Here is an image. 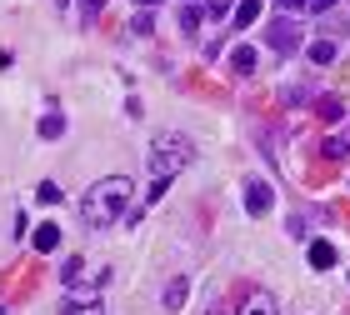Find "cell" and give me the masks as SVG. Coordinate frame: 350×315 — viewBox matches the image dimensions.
<instances>
[{"mask_svg":"<svg viewBox=\"0 0 350 315\" xmlns=\"http://www.w3.org/2000/svg\"><path fill=\"white\" fill-rule=\"evenodd\" d=\"M131 195H135V180L131 176H105V180H95L85 200H81V215H85V225H110V220H120L125 210H131Z\"/></svg>","mask_w":350,"mask_h":315,"instance_id":"obj_1","label":"cell"},{"mask_svg":"<svg viewBox=\"0 0 350 315\" xmlns=\"http://www.w3.org/2000/svg\"><path fill=\"white\" fill-rule=\"evenodd\" d=\"M196 161V146H190L185 135H155L150 140V176L155 180H170V176H180V170Z\"/></svg>","mask_w":350,"mask_h":315,"instance_id":"obj_2","label":"cell"},{"mask_svg":"<svg viewBox=\"0 0 350 315\" xmlns=\"http://www.w3.org/2000/svg\"><path fill=\"white\" fill-rule=\"evenodd\" d=\"M265 40L275 45L280 55H295V45H300V25L291 20V15H280V20H270V25H265Z\"/></svg>","mask_w":350,"mask_h":315,"instance_id":"obj_3","label":"cell"},{"mask_svg":"<svg viewBox=\"0 0 350 315\" xmlns=\"http://www.w3.org/2000/svg\"><path fill=\"white\" fill-rule=\"evenodd\" d=\"M60 280H66V286H85V280H95V286H100V280H105V271H90V260L70 256L66 265H60Z\"/></svg>","mask_w":350,"mask_h":315,"instance_id":"obj_4","label":"cell"},{"mask_svg":"<svg viewBox=\"0 0 350 315\" xmlns=\"http://www.w3.org/2000/svg\"><path fill=\"white\" fill-rule=\"evenodd\" d=\"M270 206H275L270 185H265V180H250V185H245V210H250V215H265Z\"/></svg>","mask_w":350,"mask_h":315,"instance_id":"obj_5","label":"cell"},{"mask_svg":"<svg viewBox=\"0 0 350 315\" xmlns=\"http://www.w3.org/2000/svg\"><path fill=\"white\" fill-rule=\"evenodd\" d=\"M185 295H190V280H185V275H175V280H165L161 305H165V310H180V305H185Z\"/></svg>","mask_w":350,"mask_h":315,"instance_id":"obj_6","label":"cell"},{"mask_svg":"<svg viewBox=\"0 0 350 315\" xmlns=\"http://www.w3.org/2000/svg\"><path fill=\"white\" fill-rule=\"evenodd\" d=\"M241 315H280V305H275V295H270V290H256Z\"/></svg>","mask_w":350,"mask_h":315,"instance_id":"obj_7","label":"cell"},{"mask_svg":"<svg viewBox=\"0 0 350 315\" xmlns=\"http://www.w3.org/2000/svg\"><path fill=\"white\" fill-rule=\"evenodd\" d=\"M310 265L315 271H330V265H336V245L330 241H310Z\"/></svg>","mask_w":350,"mask_h":315,"instance_id":"obj_8","label":"cell"},{"mask_svg":"<svg viewBox=\"0 0 350 315\" xmlns=\"http://www.w3.org/2000/svg\"><path fill=\"white\" fill-rule=\"evenodd\" d=\"M256 15H260V0H241V5H235V15H230V25L245 30V25H256Z\"/></svg>","mask_w":350,"mask_h":315,"instance_id":"obj_9","label":"cell"},{"mask_svg":"<svg viewBox=\"0 0 350 315\" xmlns=\"http://www.w3.org/2000/svg\"><path fill=\"white\" fill-rule=\"evenodd\" d=\"M230 70L250 75V70H256V51H250V45H235V51H230Z\"/></svg>","mask_w":350,"mask_h":315,"instance_id":"obj_10","label":"cell"},{"mask_svg":"<svg viewBox=\"0 0 350 315\" xmlns=\"http://www.w3.org/2000/svg\"><path fill=\"white\" fill-rule=\"evenodd\" d=\"M36 250H40V256L60 250V225H40V230H36Z\"/></svg>","mask_w":350,"mask_h":315,"instance_id":"obj_11","label":"cell"},{"mask_svg":"<svg viewBox=\"0 0 350 315\" xmlns=\"http://www.w3.org/2000/svg\"><path fill=\"white\" fill-rule=\"evenodd\" d=\"M60 315H105V305L90 295V301H66V305H60Z\"/></svg>","mask_w":350,"mask_h":315,"instance_id":"obj_12","label":"cell"},{"mask_svg":"<svg viewBox=\"0 0 350 315\" xmlns=\"http://www.w3.org/2000/svg\"><path fill=\"white\" fill-rule=\"evenodd\" d=\"M285 10H306V15H321V10H330L336 0H280Z\"/></svg>","mask_w":350,"mask_h":315,"instance_id":"obj_13","label":"cell"},{"mask_svg":"<svg viewBox=\"0 0 350 315\" xmlns=\"http://www.w3.org/2000/svg\"><path fill=\"white\" fill-rule=\"evenodd\" d=\"M310 60H315V66H330V60H336V40H315L310 45Z\"/></svg>","mask_w":350,"mask_h":315,"instance_id":"obj_14","label":"cell"},{"mask_svg":"<svg viewBox=\"0 0 350 315\" xmlns=\"http://www.w3.org/2000/svg\"><path fill=\"white\" fill-rule=\"evenodd\" d=\"M40 135H45V140L66 135V115H60V110H55V115H45V120H40Z\"/></svg>","mask_w":350,"mask_h":315,"instance_id":"obj_15","label":"cell"},{"mask_svg":"<svg viewBox=\"0 0 350 315\" xmlns=\"http://www.w3.org/2000/svg\"><path fill=\"white\" fill-rule=\"evenodd\" d=\"M180 30H185V36H196V30H200V5H185L180 10Z\"/></svg>","mask_w":350,"mask_h":315,"instance_id":"obj_16","label":"cell"},{"mask_svg":"<svg viewBox=\"0 0 350 315\" xmlns=\"http://www.w3.org/2000/svg\"><path fill=\"white\" fill-rule=\"evenodd\" d=\"M325 155H330V161H345V155H350V140H336V135H330V140H325Z\"/></svg>","mask_w":350,"mask_h":315,"instance_id":"obj_17","label":"cell"},{"mask_svg":"<svg viewBox=\"0 0 350 315\" xmlns=\"http://www.w3.org/2000/svg\"><path fill=\"white\" fill-rule=\"evenodd\" d=\"M36 200H40V206H55V200H60V185H55V180H45L40 191H36Z\"/></svg>","mask_w":350,"mask_h":315,"instance_id":"obj_18","label":"cell"},{"mask_svg":"<svg viewBox=\"0 0 350 315\" xmlns=\"http://www.w3.org/2000/svg\"><path fill=\"white\" fill-rule=\"evenodd\" d=\"M230 5H235V0H205V15L220 20V15H230Z\"/></svg>","mask_w":350,"mask_h":315,"instance_id":"obj_19","label":"cell"},{"mask_svg":"<svg viewBox=\"0 0 350 315\" xmlns=\"http://www.w3.org/2000/svg\"><path fill=\"white\" fill-rule=\"evenodd\" d=\"M131 30H135V36H150V30H155V20H150V15H135V20H131Z\"/></svg>","mask_w":350,"mask_h":315,"instance_id":"obj_20","label":"cell"},{"mask_svg":"<svg viewBox=\"0 0 350 315\" xmlns=\"http://www.w3.org/2000/svg\"><path fill=\"white\" fill-rule=\"evenodd\" d=\"M100 10H105V0H81V15H85V20H95Z\"/></svg>","mask_w":350,"mask_h":315,"instance_id":"obj_21","label":"cell"},{"mask_svg":"<svg viewBox=\"0 0 350 315\" xmlns=\"http://www.w3.org/2000/svg\"><path fill=\"white\" fill-rule=\"evenodd\" d=\"M135 5H161V0H135Z\"/></svg>","mask_w":350,"mask_h":315,"instance_id":"obj_22","label":"cell"},{"mask_svg":"<svg viewBox=\"0 0 350 315\" xmlns=\"http://www.w3.org/2000/svg\"><path fill=\"white\" fill-rule=\"evenodd\" d=\"M185 5H196V0H185Z\"/></svg>","mask_w":350,"mask_h":315,"instance_id":"obj_23","label":"cell"},{"mask_svg":"<svg viewBox=\"0 0 350 315\" xmlns=\"http://www.w3.org/2000/svg\"><path fill=\"white\" fill-rule=\"evenodd\" d=\"M55 5H66V0H55Z\"/></svg>","mask_w":350,"mask_h":315,"instance_id":"obj_24","label":"cell"}]
</instances>
